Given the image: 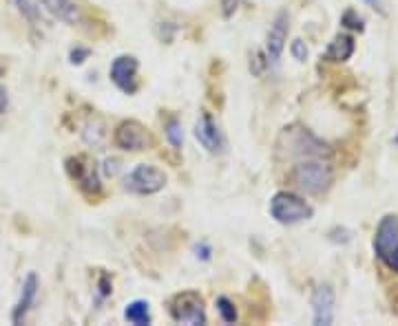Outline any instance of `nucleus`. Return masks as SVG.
<instances>
[{"mask_svg": "<svg viewBox=\"0 0 398 326\" xmlns=\"http://www.w3.org/2000/svg\"><path fill=\"white\" fill-rule=\"evenodd\" d=\"M328 240L336 242V244H348L352 240V232L348 227H332L328 232Z\"/></svg>", "mask_w": 398, "mask_h": 326, "instance_id": "nucleus-23", "label": "nucleus"}, {"mask_svg": "<svg viewBox=\"0 0 398 326\" xmlns=\"http://www.w3.org/2000/svg\"><path fill=\"white\" fill-rule=\"evenodd\" d=\"M40 5L65 25H80V20H82V9L75 0H40Z\"/></svg>", "mask_w": 398, "mask_h": 326, "instance_id": "nucleus-14", "label": "nucleus"}, {"mask_svg": "<svg viewBox=\"0 0 398 326\" xmlns=\"http://www.w3.org/2000/svg\"><path fill=\"white\" fill-rule=\"evenodd\" d=\"M113 144L124 152H144L153 148V137L142 121L124 119L113 130Z\"/></svg>", "mask_w": 398, "mask_h": 326, "instance_id": "nucleus-7", "label": "nucleus"}, {"mask_svg": "<svg viewBox=\"0 0 398 326\" xmlns=\"http://www.w3.org/2000/svg\"><path fill=\"white\" fill-rule=\"evenodd\" d=\"M109 77L117 91H122L124 95H135L139 91V60L129 53L117 55L111 62Z\"/></svg>", "mask_w": 398, "mask_h": 326, "instance_id": "nucleus-9", "label": "nucleus"}, {"mask_svg": "<svg viewBox=\"0 0 398 326\" xmlns=\"http://www.w3.org/2000/svg\"><path fill=\"white\" fill-rule=\"evenodd\" d=\"M374 254L389 271L398 274V216L387 214L378 223L374 234Z\"/></svg>", "mask_w": 398, "mask_h": 326, "instance_id": "nucleus-4", "label": "nucleus"}, {"mask_svg": "<svg viewBox=\"0 0 398 326\" xmlns=\"http://www.w3.org/2000/svg\"><path fill=\"white\" fill-rule=\"evenodd\" d=\"M363 3L372 9H376L378 13H383L385 16V7H383V0H363Z\"/></svg>", "mask_w": 398, "mask_h": 326, "instance_id": "nucleus-30", "label": "nucleus"}, {"mask_svg": "<svg viewBox=\"0 0 398 326\" xmlns=\"http://www.w3.org/2000/svg\"><path fill=\"white\" fill-rule=\"evenodd\" d=\"M354 51H356L354 38L350 33H336L323 53V60L334 62V64H341V62H348V60L354 55Z\"/></svg>", "mask_w": 398, "mask_h": 326, "instance_id": "nucleus-15", "label": "nucleus"}, {"mask_svg": "<svg viewBox=\"0 0 398 326\" xmlns=\"http://www.w3.org/2000/svg\"><path fill=\"white\" fill-rule=\"evenodd\" d=\"M215 309H217V315L222 317V322H226V324H235L237 317H239L235 302L228 296H219L215 300Z\"/></svg>", "mask_w": 398, "mask_h": 326, "instance_id": "nucleus-20", "label": "nucleus"}, {"mask_svg": "<svg viewBox=\"0 0 398 326\" xmlns=\"http://www.w3.org/2000/svg\"><path fill=\"white\" fill-rule=\"evenodd\" d=\"M89 57H91V49H89V47H73V49L69 51V62H71L73 67H82Z\"/></svg>", "mask_w": 398, "mask_h": 326, "instance_id": "nucleus-22", "label": "nucleus"}, {"mask_svg": "<svg viewBox=\"0 0 398 326\" xmlns=\"http://www.w3.org/2000/svg\"><path fill=\"white\" fill-rule=\"evenodd\" d=\"M268 210L279 225H286V227L301 225V223H306L314 216V208L310 206V203L303 196H298L296 192H290V190L274 192Z\"/></svg>", "mask_w": 398, "mask_h": 326, "instance_id": "nucleus-3", "label": "nucleus"}, {"mask_svg": "<svg viewBox=\"0 0 398 326\" xmlns=\"http://www.w3.org/2000/svg\"><path fill=\"white\" fill-rule=\"evenodd\" d=\"M392 144H394V146H396V148H398V133H396V135H394V137H392Z\"/></svg>", "mask_w": 398, "mask_h": 326, "instance_id": "nucleus-32", "label": "nucleus"}, {"mask_svg": "<svg viewBox=\"0 0 398 326\" xmlns=\"http://www.w3.org/2000/svg\"><path fill=\"white\" fill-rule=\"evenodd\" d=\"M164 137L168 144L175 148V150H182L184 148V126H182V121H179L175 115L166 119V124H164Z\"/></svg>", "mask_w": 398, "mask_h": 326, "instance_id": "nucleus-19", "label": "nucleus"}, {"mask_svg": "<svg viewBox=\"0 0 398 326\" xmlns=\"http://www.w3.org/2000/svg\"><path fill=\"white\" fill-rule=\"evenodd\" d=\"M115 159H104V166H102V172L107 174V176H113L115 172H117V166H115Z\"/></svg>", "mask_w": 398, "mask_h": 326, "instance_id": "nucleus-29", "label": "nucleus"}, {"mask_svg": "<svg viewBox=\"0 0 398 326\" xmlns=\"http://www.w3.org/2000/svg\"><path fill=\"white\" fill-rule=\"evenodd\" d=\"M242 5V0H219V7H222V16L224 18H232Z\"/></svg>", "mask_w": 398, "mask_h": 326, "instance_id": "nucleus-27", "label": "nucleus"}, {"mask_svg": "<svg viewBox=\"0 0 398 326\" xmlns=\"http://www.w3.org/2000/svg\"><path fill=\"white\" fill-rule=\"evenodd\" d=\"M38 289H40V280L33 271H29L23 280V287H20V296H18V302L11 311V322L14 324H23L27 313L31 311V307L36 304V298H38Z\"/></svg>", "mask_w": 398, "mask_h": 326, "instance_id": "nucleus-13", "label": "nucleus"}, {"mask_svg": "<svg viewBox=\"0 0 398 326\" xmlns=\"http://www.w3.org/2000/svg\"><path fill=\"white\" fill-rule=\"evenodd\" d=\"M124 320L129 324H135V326H149L153 322V315H151V304L149 300H133L124 307Z\"/></svg>", "mask_w": 398, "mask_h": 326, "instance_id": "nucleus-17", "label": "nucleus"}, {"mask_svg": "<svg viewBox=\"0 0 398 326\" xmlns=\"http://www.w3.org/2000/svg\"><path fill=\"white\" fill-rule=\"evenodd\" d=\"M288 33H290V16L288 11L281 9V11H276L272 25L268 29V35H266V55H268L270 67H279V62H281V55L288 43Z\"/></svg>", "mask_w": 398, "mask_h": 326, "instance_id": "nucleus-11", "label": "nucleus"}, {"mask_svg": "<svg viewBox=\"0 0 398 326\" xmlns=\"http://www.w3.org/2000/svg\"><path fill=\"white\" fill-rule=\"evenodd\" d=\"M276 154L284 159H312V157H328L330 148L308 128L292 124L286 126L276 137Z\"/></svg>", "mask_w": 398, "mask_h": 326, "instance_id": "nucleus-1", "label": "nucleus"}, {"mask_svg": "<svg viewBox=\"0 0 398 326\" xmlns=\"http://www.w3.org/2000/svg\"><path fill=\"white\" fill-rule=\"evenodd\" d=\"M290 179L301 192L310 196H321L332 188L334 170L328 161H323V157H312L296 161L290 172Z\"/></svg>", "mask_w": 398, "mask_h": 326, "instance_id": "nucleus-2", "label": "nucleus"}, {"mask_svg": "<svg viewBox=\"0 0 398 326\" xmlns=\"http://www.w3.org/2000/svg\"><path fill=\"white\" fill-rule=\"evenodd\" d=\"M111 293H113V280H111L109 274H102V276H100V280H97V298L104 300Z\"/></svg>", "mask_w": 398, "mask_h": 326, "instance_id": "nucleus-24", "label": "nucleus"}, {"mask_svg": "<svg viewBox=\"0 0 398 326\" xmlns=\"http://www.w3.org/2000/svg\"><path fill=\"white\" fill-rule=\"evenodd\" d=\"M341 25L345 27V29H352V31H365V20L358 16V11H354V9H348L343 16H341Z\"/></svg>", "mask_w": 398, "mask_h": 326, "instance_id": "nucleus-21", "label": "nucleus"}, {"mask_svg": "<svg viewBox=\"0 0 398 326\" xmlns=\"http://www.w3.org/2000/svg\"><path fill=\"white\" fill-rule=\"evenodd\" d=\"M109 139V128L100 117H91L82 126V141L91 148H102Z\"/></svg>", "mask_w": 398, "mask_h": 326, "instance_id": "nucleus-16", "label": "nucleus"}, {"mask_svg": "<svg viewBox=\"0 0 398 326\" xmlns=\"http://www.w3.org/2000/svg\"><path fill=\"white\" fill-rule=\"evenodd\" d=\"M5 73H7V64H5V60L0 57V77H3Z\"/></svg>", "mask_w": 398, "mask_h": 326, "instance_id": "nucleus-31", "label": "nucleus"}, {"mask_svg": "<svg viewBox=\"0 0 398 326\" xmlns=\"http://www.w3.org/2000/svg\"><path fill=\"white\" fill-rule=\"evenodd\" d=\"M193 252H195V258H197V260H202V262H208V260L213 258V247H210V242H208V240L197 242L195 247H193Z\"/></svg>", "mask_w": 398, "mask_h": 326, "instance_id": "nucleus-26", "label": "nucleus"}, {"mask_svg": "<svg viewBox=\"0 0 398 326\" xmlns=\"http://www.w3.org/2000/svg\"><path fill=\"white\" fill-rule=\"evenodd\" d=\"M166 172L153 163H139L124 176V190L137 196H153L166 188Z\"/></svg>", "mask_w": 398, "mask_h": 326, "instance_id": "nucleus-5", "label": "nucleus"}, {"mask_svg": "<svg viewBox=\"0 0 398 326\" xmlns=\"http://www.w3.org/2000/svg\"><path fill=\"white\" fill-rule=\"evenodd\" d=\"M168 313L177 324L202 326L208 322L204 298L197 291H182V293L173 296L168 302Z\"/></svg>", "mask_w": 398, "mask_h": 326, "instance_id": "nucleus-6", "label": "nucleus"}, {"mask_svg": "<svg viewBox=\"0 0 398 326\" xmlns=\"http://www.w3.org/2000/svg\"><path fill=\"white\" fill-rule=\"evenodd\" d=\"M65 166H67V172H69L71 181L87 196L97 198L100 194H102V179H100V172L95 168V163L89 157H85V154L69 157L65 161Z\"/></svg>", "mask_w": 398, "mask_h": 326, "instance_id": "nucleus-8", "label": "nucleus"}, {"mask_svg": "<svg viewBox=\"0 0 398 326\" xmlns=\"http://www.w3.org/2000/svg\"><path fill=\"white\" fill-rule=\"evenodd\" d=\"M193 135L199 141V146H202L210 154H222L226 150V137H224L222 128H219V124H217L215 117L208 111L199 113V117L195 121Z\"/></svg>", "mask_w": 398, "mask_h": 326, "instance_id": "nucleus-10", "label": "nucleus"}, {"mask_svg": "<svg viewBox=\"0 0 398 326\" xmlns=\"http://www.w3.org/2000/svg\"><path fill=\"white\" fill-rule=\"evenodd\" d=\"M14 5L29 25L38 27L43 23V5H40V0H14Z\"/></svg>", "mask_w": 398, "mask_h": 326, "instance_id": "nucleus-18", "label": "nucleus"}, {"mask_svg": "<svg viewBox=\"0 0 398 326\" xmlns=\"http://www.w3.org/2000/svg\"><path fill=\"white\" fill-rule=\"evenodd\" d=\"M290 53H292V57L296 60V62H306V60H308V47H306L303 40H292Z\"/></svg>", "mask_w": 398, "mask_h": 326, "instance_id": "nucleus-25", "label": "nucleus"}, {"mask_svg": "<svg viewBox=\"0 0 398 326\" xmlns=\"http://www.w3.org/2000/svg\"><path fill=\"white\" fill-rule=\"evenodd\" d=\"M7 106H9V93L3 84H0V115L7 111Z\"/></svg>", "mask_w": 398, "mask_h": 326, "instance_id": "nucleus-28", "label": "nucleus"}, {"mask_svg": "<svg viewBox=\"0 0 398 326\" xmlns=\"http://www.w3.org/2000/svg\"><path fill=\"white\" fill-rule=\"evenodd\" d=\"M310 304H312V322L316 326H330L334 322L336 296H334L332 284H328V282L316 284L312 291V298H310Z\"/></svg>", "mask_w": 398, "mask_h": 326, "instance_id": "nucleus-12", "label": "nucleus"}]
</instances>
